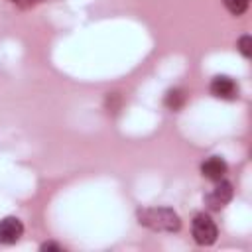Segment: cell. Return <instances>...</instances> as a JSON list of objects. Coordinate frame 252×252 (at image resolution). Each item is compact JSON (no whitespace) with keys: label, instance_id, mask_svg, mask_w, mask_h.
<instances>
[{"label":"cell","instance_id":"8992f818","mask_svg":"<svg viewBox=\"0 0 252 252\" xmlns=\"http://www.w3.org/2000/svg\"><path fill=\"white\" fill-rule=\"evenodd\" d=\"M201 173L211 181H219L226 173V161L219 156H211L209 159H205L201 163Z\"/></svg>","mask_w":252,"mask_h":252},{"label":"cell","instance_id":"277c9868","mask_svg":"<svg viewBox=\"0 0 252 252\" xmlns=\"http://www.w3.org/2000/svg\"><path fill=\"white\" fill-rule=\"evenodd\" d=\"M24 234V224L18 217H6L0 220V242L16 244Z\"/></svg>","mask_w":252,"mask_h":252},{"label":"cell","instance_id":"30bf717a","mask_svg":"<svg viewBox=\"0 0 252 252\" xmlns=\"http://www.w3.org/2000/svg\"><path fill=\"white\" fill-rule=\"evenodd\" d=\"M12 4H16V6H20V8H32L33 4H37V2H41V0H10Z\"/></svg>","mask_w":252,"mask_h":252},{"label":"cell","instance_id":"52a82bcc","mask_svg":"<svg viewBox=\"0 0 252 252\" xmlns=\"http://www.w3.org/2000/svg\"><path fill=\"white\" fill-rule=\"evenodd\" d=\"M185 100H187V94L183 89H171V91H167V94L163 98V102L169 110H179L185 104Z\"/></svg>","mask_w":252,"mask_h":252},{"label":"cell","instance_id":"3957f363","mask_svg":"<svg viewBox=\"0 0 252 252\" xmlns=\"http://www.w3.org/2000/svg\"><path fill=\"white\" fill-rule=\"evenodd\" d=\"M215 183L217 185L213 187V191L205 195V203H207V207L211 211H220L222 207H226L230 203L234 189H232V183L230 181H224V179H219Z\"/></svg>","mask_w":252,"mask_h":252},{"label":"cell","instance_id":"ba28073f","mask_svg":"<svg viewBox=\"0 0 252 252\" xmlns=\"http://www.w3.org/2000/svg\"><path fill=\"white\" fill-rule=\"evenodd\" d=\"M224 8L232 14V16H242L246 10H248V4L250 0H222Z\"/></svg>","mask_w":252,"mask_h":252},{"label":"cell","instance_id":"8fae6325","mask_svg":"<svg viewBox=\"0 0 252 252\" xmlns=\"http://www.w3.org/2000/svg\"><path fill=\"white\" fill-rule=\"evenodd\" d=\"M41 250H53V252H61V246L55 244V242H43L41 244Z\"/></svg>","mask_w":252,"mask_h":252},{"label":"cell","instance_id":"9c48e42d","mask_svg":"<svg viewBox=\"0 0 252 252\" xmlns=\"http://www.w3.org/2000/svg\"><path fill=\"white\" fill-rule=\"evenodd\" d=\"M238 49H240V53H242L244 57H250V55H252V37H250L248 33L238 39Z\"/></svg>","mask_w":252,"mask_h":252},{"label":"cell","instance_id":"7a4b0ae2","mask_svg":"<svg viewBox=\"0 0 252 252\" xmlns=\"http://www.w3.org/2000/svg\"><path fill=\"white\" fill-rule=\"evenodd\" d=\"M191 232H193L195 242L201 244V246H211V244H215V240H217V236H219V230H217L215 220H213L209 215H205V213L195 215V219H193V222H191Z\"/></svg>","mask_w":252,"mask_h":252},{"label":"cell","instance_id":"6da1fadb","mask_svg":"<svg viewBox=\"0 0 252 252\" xmlns=\"http://www.w3.org/2000/svg\"><path fill=\"white\" fill-rule=\"evenodd\" d=\"M138 222L156 232H177L181 228L179 215L169 207H144L138 211Z\"/></svg>","mask_w":252,"mask_h":252},{"label":"cell","instance_id":"5b68a950","mask_svg":"<svg viewBox=\"0 0 252 252\" xmlns=\"http://www.w3.org/2000/svg\"><path fill=\"white\" fill-rule=\"evenodd\" d=\"M211 93H213L217 98H226V100H230V98H236L238 87H236V83H234L230 77H226V75H217V77L211 81Z\"/></svg>","mask_w":252,"mask_h":252}]
</instances>
